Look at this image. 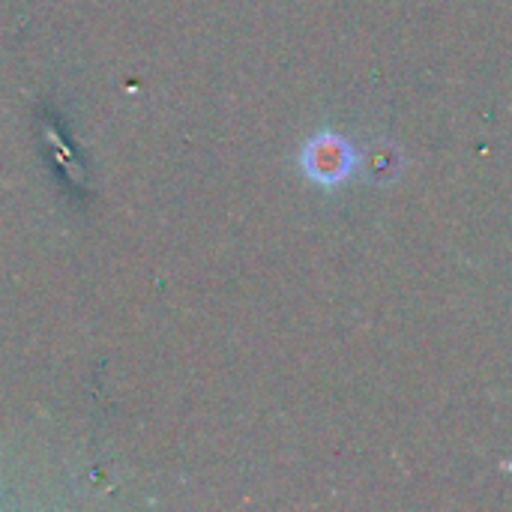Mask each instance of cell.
<instances>
[{
    "label": "cell",
    "instance_id": "cell-1",
    "mask_svg": "<svg viewBox=\"0 0 512 512\" xmlns=\"http://www.w3.org/2000/svg\"><path fill=\"white\" fill-rule=\"evenodd\" d=\"M351 147L339 138V135H318L306 153H303V165L309 171L312 180L318 183H336L351 171Z\"/></svg>",
    "mask_w": 512,
    "mask_h": 512
}]
</instances>
